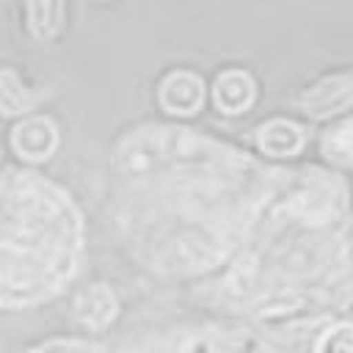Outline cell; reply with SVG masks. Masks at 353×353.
<instances>
[{
    "instance_id": "1",
    "label": "cell",
    "mask_w": 353,
    "mask_h": 353,
    "mask_svg": "<svg viewBox=\"0 0 353 353\" xmlns=\"http://www.w3.org/2000/svg\"><path fill=\"white\" fill-rule=\"evenodd\" d=\"M248 160L185 124H141L110 152V218L135 262L190 276L226 256Z\"/></svg>"
},
{
    "instance_id": "2",
    "label": "cell",
    "mask_w": 353,
    "mask_h": 353,
    "mask_svg": "<svg viewBox=\"0 0 353 353\" xmlns=\"http://www.w3.org/2000/svg\"><path fill=\"white\" fill-rule=\"evenodd\" d=\"M85 262V221L72 193L33 168H0V309L58 298Z\"/></svg>"
},
{
    "instance_id": "3",
    "label": "cell",
    "mask_w": 353,
    "mask_h": 353,
    "mask_svg": "<svg viewBox=\"0 0 353 353\" xmlns=\"http://www.w3.org/2000/svg\"><path fill=\"white\" fill-rule=\"evenodd\" d=\"M58 138L61 132L50 116H25L8 132V143L14 154L28 165L44 163L58 149Z\"/></svg>"
},
{
    "instance_id": "4",
    "label": "cell",
    "mask_w": 353,
    "mask_h": 353,
    "mask_svg": "<svg viewBox=\"0 0 353 353\" xmlns=\"http://www.w3.org/2000/svg\"><path fill=\"white\" fill-rule=\"evenodd\" d=\"M201 99H204V85L188 69L168 72L157 83V102L168 116H190L201 108Z\"/></svg>"
},
{
    "instance_id": "5",
    "label": "cell",
    "mask_w": 353,
    "mask_h": 353,
    "mask_svg": "<svg viewBox=\"0 0 353 353\" xmlns=\"http://www.w3.org/2000/svg\"><path fill=\"white\" fill-rule=\"evenodd\" d=\"M116 314H119V298L102 281H94L85 290H80L77 298H74V303H72V317L83 328H88V331L108 328L116 320Z\"/></svg>"
},
{
    "instance_id": "6",
    "label": "cell",
    "mask_w": 353,
    "mask_h": 353,
    "mask_svg": "<svg viewBox=\"0 0 353 353\" xmlns=\"http://www.w3.org/2000/svg\"><path fill=\"white\" fill-rule=\"evenodd\" d=\"M44 97L47 91L28 85L14 66H0V116H30L44 102Z\"/></svg>"
},
{
    "instance_id": "7",
    "label": "cell",
    "mask_w": 353,
    "mask_h": 353,
    "mask_svg": "<svg viewBox=\"0 0 353 353\" xmlns=\"http://www.w3.org/2000/svg\"><path fill=\"white\" fill-rule=\"evenodd\" d=\"M22 11L36 41H52L66 25V0H22Z\"/></svg>"
},
{
    "instance_id": "8",
    "label": "cell",
    "mask_w": 353,
    "mask_h": 353,
    "mask_svg": "<svg viewBox=\"0 0 353 353\" xmlns=\"http://www.w3.org/2000/svg\"><path fill=\"white\" fill-rule=\"evenodd\" d=\"M251 99V83L243 72H223L215 80V102L223 110H240Z\"/></svg>"
},
{
    "instance_id": "9",
    "label": "cell",
    "mask_w": 353,
    "mask_h": 353,
    "mask_svg": "<svg viewBox=\"0 0 353 353\" xmlns=\"http://www.w3.org/2000/svg\"><path fill=\"white\" fill-rule=\"evenodd\" d=\"M25 353H102V347L83 336H52L28 347Z\"/></svg>"
},
{
    "instance_id": "10",
    "label": "cell",
    "mask_w": 353,
    "mask_h": 353,
    "mask_svg": "<svg viewBox=\"0 0 353 353\" xmlns=\"http://www.w3.org/2000/svg\"><path fill=\"white\" fill-rule=\"evenodd\" d=\"M121 353H143V350H121Z\"/></svg>"
},
{
    "instance_id": "11",
    "label": "cell",
    "mask_w": 353,
    "mask_h": 353,
    "mask_svg": "<svg viewBox=\"0 0 353 353\" xmlns=\"http://www.w3.org/2000/svg\"><path fill=\"white\" fill-rule=\"evenodd\" d=\"M0 154H3V152H0Z\"/></svg>"
}]
</instances>
